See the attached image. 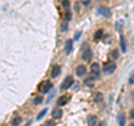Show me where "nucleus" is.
<instances>
[{
    "label": "nucleus",
    "mask_w": 134,
    "mask_h": 126,
    "mask_svg": "<svg viewBox=\"0 0 134 126\" xmlns=\"http://www.w3.org/2000/svg\"><path fill=\"white\" fill-rule=\"evenodd\" d=\"M81 33H82L81 31H78V32L76 33V35H75V37H74V39H75V40H78V39H79V36H81Z\"/></svg>",
    "instance_id": "26"
},
{
    "label": "nucleus",
    "mask_w": 134,
    "mask_h": 126,
    "mask_svg": "<svg viewBox=\"0 0 134 126\" xmlns=\"http://www.w3.org/2000/svg\"><path fill=\"white\" fill-rule=\"evenodd\" d=\"M111 56L114 58V59H116V58H119V50H116V49H114L113 51L111 53Z\"/></svg>",
    "instance_id": "21"
},
{
    "label": "nucleus",
    "mask_w": 134,
    "mask_h": 126,
    "mask_svg": "<svg viewBox=\"0 0 134 126\" xmlns=\"http://www.w3.org/2000/svg\"><path fill=\"white\" fill-rule=\"evenodd\" d=\"M46 113H47V110H46V108H44V110L43 111H41L40 113H39V114L38 115H37V119H40V118H43V117L45 116V114H46Z\"/></svg>",
    "instance_id": "19"
},
{
    "label": "nucleus",
    "mask_w": 134,
    "mask_h": 126,
    "mask_svg": "<svg viewBox=\"0 0 134 126\" xmlns=\"http://www.w3.org/2000/svg\"><path fill=\"white\" fill-rule=\"evenodd\" d=\"M91 1H92V0H82V3L84 6H88L91 3Z\"/></svg>",
    "instance_id": "25"
},
{
    "label": "nucleus",
    "mask_w": 134,
    "mask_h": 126,
    "mask_svg": "<svg viewBox=\"0 0 134 126\" xmlns=\"http://www.w3.org/2000/svg\"><path fill=\"white\" fill-rule=\"evenodd\" d=\"M67 26H68V25H67V21H64V22L62 24V30L65 31L66 29H67Z\"/></svg>",
    "instance_id": "24"
},
{
    "label": "nucleus",
    "mask_w": 134,
    "mask_h": 126,
    "mask_svg": "<svg viewBox=\"0 0 134 126\" xmlns=\"http://www.w3.org/2000/svg\"><path fill=\"white\" fill-rule=\"evenodd\" d=\"M130 116H131V118H133V119H134V110H132V111H131V114H130Z\"/></svg>",
    "instance_id": "28"
},
{
    "label": "nucleus",
    "mask_w": 134,
    "mask_h": 126,
    "mask_svg": "<svg viewBox=\"0 0 134 126\" xmlns=\"http://www.w3.org/2000/svg\"><path fill=\"white\" fill-rule=\"evenodd\" d=\"M82 50H83V51H82V58H83V60H85V61L91 60V58H92V50L90 48V46L87 45V44H84Z\"/></svg>",
    "instance_id": "1"
},
{
    "label": "nucleus",
    "mask_w": 134,
    "mask_h": 126,
    "mask_svg": "<svg viewBox=\"0 0 134 126\" xmlns=\"http://www.w3.org/2000/svg\"><path fill=\"white\" fill-rule=\"evenodd\" d=\"M103 30H102V29H99V30H97V31H96L95 32V35H94V37H95V39L96 40H98V39H100V38H102V37H103Z\"/></svg>",
    "instance_id": "15"
},
{
    "label": "nucleus",
    "mask_w": 134,
    "mask_h": 126,
    "mask_svg": "<svg viewBox=\"0 0 134 126\" xmlns=\"http://www.w3.org/2000/svg\"><path fill=\"white\" fill-rule=\"evenodd\" d=\"M98 12H99V15H102L103 17H105V18H110L111 15H112L108 7H99L98 8Z\"/></svg>",
    "instance_id": "5"
},
{
    "label": "nucleus",
    "mask_w": 134,
    "mask_h": 126,
    "mask_svg": "<svg viewBox=\"0 0 134 126\" xmlns=\"http://www.w3.org/2000/svg\"><path fill=\"white\" fill-rule=\"evenodd\" d=\"M130 126H134V123H133V124H131V125H130Z\"/></svg>",
    "instance_id": "31"
},
{
    "label": "nucleus",
    "mask_w": 134,
    "mask_h": 126,
    "mask_svg": "<svg viewBox=\"0 0 134 126\" xmlns=\"http://www.w3.org/2000/svg\"><path fill=\"white\" fill-rule=\"evenodd\" d=\"M129 82H130V84H134V73L132 74V76L130 77V81Z\"/></svg>",
    "instance_id": "27"
},
{
    "label": "nucleus",
    "mask_w": 134,
    "mask_h": 126,
    "mask_svg": "<svg viewBox=\"0 0 134 126\" xmlns=\"http://www.w3.org/2000/svg\"><path fill=\"white\" fill-rule=\"evenodd\" d=\"M94 99H95V102H96V103H99V102H100V100H102V99H103V95H102V94H100V93H97V94H96V95H95V97H94Z\"/></svg>",
    "instance_id": "18"
},
{
    "label": "nucleus",
    "mask_w": 134,
    "mask_h": 126,
    "mask_svg": "<svg viewBox=\"0 0 134 126\" xmlns=\"http://www.w3.org/2000/svg\"><path fill=\"white\" fill-rule=\"evenodd\" d=\"M60 74V67L58 66V65H55L53 67V69H52V77H57L58 75Z\"/></svg>",
    "instance_id": "11"
},
{
    "label": "nucleus",
    "mask_w": 134,
    "mask_h": 126,
    "mask_svg": "<svg viewBox=\"0 0 134 126\" xmlns=\"http://www.w3.org/2000/svg\"><path fill=\"white\" fill-rule=\"evenodd\" d=\"M119 125L120 126H124L125 125V115L124 114H121L119 116Z\"/></svg>",
    "instance_id": "14"
},
{
    "label": "nucleus",
    "mask_w": 134,
    "mask_h": 126,
    "mask_svg": "<svg viewBox=\"0 0 134 126\" xmlns=\"http://www.w3.org/2000/svg\"><path fill=\"white\" fill-rule=\"evenodd\" d=\"M94 81L95 79L93 78V77H88L85 81V85H87V86H90V87H92V86H94Z\"/></svg>",
    "instance_id": "13"
},
{
    "label": "nucleus",
    "mask_w": 134,
    "mask_h": 126,
    "mask_svg": "<svg viewBox=\"0 0 134 126\" xmlns=\"http://www.w3.org/2000/svg\"><path fill=\"white\" fill-rule=\"evenodd\" d=\"M121 46H122V51L123 53L126 51V46H125V40L123 36H121Z\"/></svg>",
    "instance_id": "17"
},
{
    "label": "nucleus",
    "mask_w": 134,
    "mask_h": 126,
    "mask_svg": "<svg viewBox=\"0 0 134 126\" xmlns=\"http://www.w3.org/2000/svg\"><path fill=\"white\" fill-rule=\"evenodd\" d=\"M63 6H64V8H65V9H67V10H68V8H69V1H68V0H63Z\"/></svg>",
    "instance_id": "23"
},
{
    "label": "nucleus",
    "mask_w": 134,
    "mask_h": 126,
    "mask_svg": "<svg viewBox=\"0 0 134 126\" xmlns=\"http://www.w3.org/2000/svg\"><path fill=\"white\" fill-rule=\"evenodd\" d=\"M116 69V64L114 61H107L105 65H104L103 67V70H104V73L107 74V75H110L112 73H114V70Z\"/></svg>",
    "instance_id": "2"
},
{
    "label": "nucleus",
    "mask_w": 134,
    "mask_h": 126,
    "mask_svg": "<svg viewBox=\"0 0 134 126\" xmlns=\"http://www.w3.org/2000/svg\"><path fill=\"white\" fill-rule=\"evenodd\" d=\"M73 77L72 76H67L65 79H64V82H63V84H62V86H60V88H62V90H67L68 88L73 85Z\"/></svg>",
    "instance_id": "4"
},
{
    "label": "nucleus",
    "mask_w": 134,
    "mask_h": 126,
    "mask_svg": "<svg viewBox=\"0 0 134 126\" xmlns=\"http://www.w3.org/2000/svg\"><path fill=\"white\" fill-rule=\"evenodd\" d=\"M68 96L67 95H63V96H60L59 98H58V100H57V105L58 106H64V105H66L67 104V102H68Z\"/></svg>",
    "instance_id": "7"
},
{
    "label": "nucleus",
    "mask_w": 134,
    "mask_h": 126,
    "mask_svg": "<svg viewBox=\"0 0 134 126\" xmlns=\"http://www.w3.org/2000/svg\"><path fill=\"white\" fill-rule=\"evenodd\" d=\"M105 125H106V124H105V122H102V123L99 124V126H105Z\"/></svg>",
    "instance_id": "29"
},
{
    "label": "nucleus",
    "mask_w": 134,
    "mask_h": 126,
    "mask_svg": "<svg viewBox=\"0 0 134 126\" xmlns=\"http://www.w3.org/2000/svg\"><path fill=\"white\" fill-rule=\"evenodd\" d=\"M53 87V84L50 83V82H48V81H45V82H43L40 84V85L38 86V89H39V91H41L43 94H46V93H48L49 91V89Z\"/></svg>",
    "instance_id": "3"
},
{
    "label": "nucleus",
    "mask_w": 134,
    "mask_h": 126,
    "mask_svg": "<svg viewBox=\"0 0 134 126\" xmlns=\"http://www.w3.org/2000/svg\"><path fill=\"white\" fill-rule=\"evenodd\" d=\"M72 49H73V40H70L68 39L66 41V47H65V51L67 54H69L70 51H72Z\"/></svg>",
    "instance_id": "12"
},
{
    "label": "nucleus",
    "mask_w": 134,
    "mask_h": 126,
    "mask_svg": "<svg viewBox=\"0 0 134 126\" xmlns=\"http://www.w3.org/2000/svg\"><path fill=\"white\" fill-rule=\"evenodd\" d=\"M20 123H21V118L20 117H15L12 119V126H18Z\"/></svg>",
    "instance_id": "16"
},
{
    "label": "nucleus",
    "mask_w": 134,
    "mask_h": 126,
    "mask_svg": "<svg viewBox=\"0 0 134 126\" xmlns=\"http://www.w3.org/2000/svg\"><path fill=\"white\" fill-rule=\"evenodd\" d=\"M43 103V97H40V96H38V97H36L35 100H34V104L35 105H39Z\"/></svg>",
    "instance_id": "20"
},
{
    "label": "nucleus",
    "mask_w": 134,
    "mask_h": 126,
    "mask_svg": "<svg viewBox=\"0 0 134 126\" xmlns=\"http://www.w3.org/2000/svg\"><path fill=\"white\" fill-rule=\"evenodd\" d=\"M29 125H30V122H29V123H28V124H27L26 126H29Z\"/></svg>",
    "instance_id": "30"
},
{
    "label": "nucleus",
    "mask_w": 134,
    "mask_h": 126,
    "mask_svg": "<svg viewBox=\"0 0 134 126\" xmlns=\"http://www.w3.org/2000/svg\"><path fill=\"white\" fill-rule=\"evenodd\" d=\"M52 116L55 119H59V118L63 117V111L60 110V108H55V110L53 111V113H52Z\"/></svg>",
    "instance_id": "8"
},
{
    "label": "nucleus",
    "mask_w": 134,
    "mask_h": 126,
    "mask_svg": "<svg viewBox=\"0 0 134 126\" xmlns=\"http://www.w3.org/2000/svg\"><path fill=\"white\" fill-rule=\"evenodd\" d=\"M91 70H92V74H93V76L95 75L96 77H98L99 75V65L97 62H94V64L91 65Z\"/></svg>",
    "instance_id": "6"
},
{
    "label": "nucleus",
    "mask_w": 134,
    "mask_h": 126,
    "mask_svg": "<svg viewBox=\"0 0 134 126\" xmlns=\"http://www.w3.org/2000/svg\"><path fill=\"white\" fill-rule=\"evenodd\" d=\"M44 126H55V122H54L53 119L47 121V122H45L44 123Z\"/></svg>",
    "instance_id": "22"
},
{
    "label": "nucleus",
    "mask_w": 134,
    "mask_h": 126,
    "mask_svg": "<svg viewBox=\"0 0 134 126\" xmlns=\"http://www.w3.org/2000/svg\"><path fill=\"white\" fill-rule=\"evenodd\" d=\"M85 74H86V67L84 65H79L76 68V75H77V76H79V77H82Z\"/></svg>",
    "instance_id": "9"
},
{
    "label": "nucleus",
    "mask_w": 134,
    "mask_h": 126,
    "mask_svg": "<svg viewBox=\"0 0 134 126\" xmlns=\"http://www.w3.org/2000/svg\"><path fill=\"white\" fill-rule=\"evenodd\" d=\"M96 123H97V117L95 115H90L87 117V124H88V126H95Z\"/></svg>",
    "instance_id": "10"
}]
</instances>
